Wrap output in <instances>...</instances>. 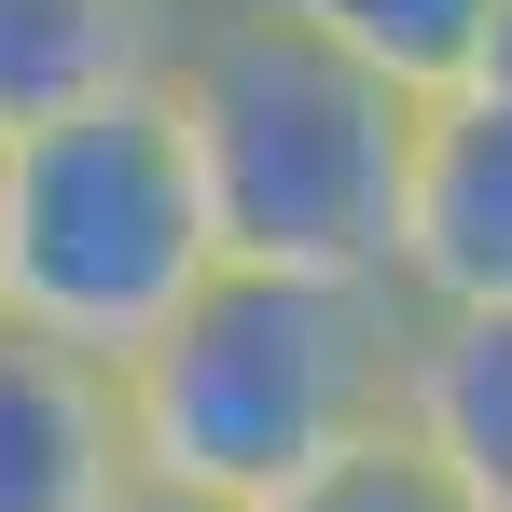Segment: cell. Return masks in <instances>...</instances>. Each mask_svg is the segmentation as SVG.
Masks as SVG:
<instances>
[{
	"mask_svg": "<svg viewBox=\"0 0 512 512\" xmlns=\"http://www.w3.org/2000/svg\"><path fill=\"white\" fill-rule=\"evenodd\" d=\"M402 291L374 277H263V263H208L194 305L111 374L125 416V471H167L194 499L263 512L305 485L319 457L402 429Z\"/></svg>",
	"mask_w": 512,
	"mask_h": 512,
	"instance_id": "6da1fadb",
	"label": "cell"
},
{
	"mask_svg": "<svg viewBox=\"0 0 512 512\" xmlns=\"http://www.w3.org/2000/svg\"><path fill=\"white\" fill-rule=\"evenodd\" d=\"M153 97L180 125V167H194V208H208V250L222 263L374 277L388 291L416 111L374 70H346L333 42H305L277 0H222V14H180L167 28Z\"/></svg>",
	"mask_w": 512,
	"mask_h": 512,
	"instance_id": "7a4b0ae2",
	"label": "cell"
},
{
	"mask_svg": "<svg viewBox=\"0 0 512 512\" xmlns=\"http://www.w3.org/2000/svg\"><path fill=\"white\" fill-rule=\"evenodd\" d=\"M208 208L153 84L97 97L42 139H0V333L125 374L208 277Z\"/></svg>",
	"mask_w": 512,
	"mask_h": 512,
	"instance_id": "3957f363",
	"label": "cell"
},
{
	"mask_svg": "<svg viewBox=\"0 0 512 512\" xmlns=\"http://www.w3.org/2000/svg\"><path fill=\"white\" fill-rule=\"evenodd\" d=\"M388 291L402 319H512V97L457 84L416 111Z\"/></svg>",
	"mask_w": 512,
	"mask_h": 512,
	"instance_id": "277c9868",
	"label": "cell"
},
{
	"mask_svg": "<svg viewBox=\"0 0 512 512\" xmlns=\"http://www.w3.org/2000/svg\"><path fill=\"white\" fill-rule=\"evenodd\" d=\"M153 70H167L153 0H0V139H42Z\"/></svg>",
	"mask_w": 512,
	"mask_h": 512,
	"instance_id": "5b68a950",
	"label": "cell"
},
{
	"mask_svg": "<svg viewBox=\"0 0 512 512\" xmlns=\"http://www.w3.org/2000/svg\"><path fill=\"white\" fill-rule=\"evenodd\" d=\"M402 443L471 512H512V319H416V346H402Z\"/></svg>",
	"mask_w": 512,
	"mask_h": 512,
	"instance_id": "8992f818",
	"label": "cell"
},
{
	"mask_svg": "<svg viewBox=\"0 0 512 512\" xmlns=\"http://www.w3.org/2000/svg\"><path fill=\"white\" fill-rule=\"evenodd\" d=\"M125 471V416L111 374L56 360V346L0 333V512H97V485Z\"/></svg>",
	"mask_w": 512,
	"mask_h": 512,
	"instance_id": "52a82bcc",
	"label": "cell"
},
{
	"mask_svg": "<svg viewBox=\"0 0 512 512\" xmlns=\"http://www.w3.org/2000/svg\"><path fill=\"white\" fill-rule=\"evenodd\" d=\"M277 14L305 42H333L346 70H374L402 111H429V97H457L485 70V14L499 0H277Z\"/></svg>",
	"mask_w": 512,
	"mask_h": 512,
	"instance_id": "ba28073f",
	"label": "cell"
},
{
	"mask_svg": "<svg viewBox=\"0 0 512 512\" xmlns=\"http://www.w3.org/2000/svg\"><path fill=\"white\" fill-rule=\"evenodd\" d=\"M263 512H471L443 471H429L402 429H374V443H346V457H319L305 485H277Z\"/></svg>",
	"mask_w": 512,
	"mask_h": 512,
	"instance_id": "9c48e42d",
	"label": "cell"
},
{
	"mask_svg": "<svg viewBox=\"0 0 512 512\" xmlns=\"http://www.w3.org/2000/svg\"><path fill=\"white\" fill-rule=\"evenodd\" d=\"M97 512H236V499H194V485H167V471H111Z\"/></svg>",
	"mask_w": 512,
	"mask_h": 512,
	"instance_id": "30bf717a",
	"label": "cell"
},
{
	"mask_svg": "<svg viewBox=\"0 0 512 512\" xmlns=\"http://www.w3.org/2000/svg\"><path fill=\"white\" fill-rule=\"evenodd\" d=\"M471 84H485V97H512V0L485 14V70H471Z\"/></svg>",
	"mask_w": 512,
	"mask_h": 512,
	"instance_id": "8fae6325",
	"label": "cell"
},
{
	"mask_svg": "<svg viewBox=\"0 0 512 512\" xmlns=\"http://www.w3.org/2000/svg\"><path fill=\"white\" fill-rule=\"evenodd\" d=\"M153 14H167V28H180V14H222V0H153Z\"/></svg>",
	"mask_w": 512,
	"mask_h": 512,
	"instance_id": "7c38bea8",
	"label": "cell"
}]
</instances>
